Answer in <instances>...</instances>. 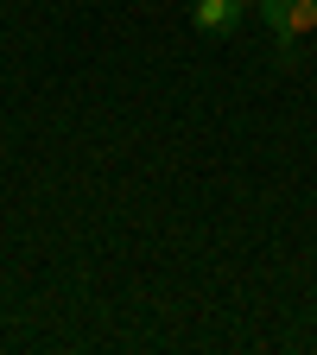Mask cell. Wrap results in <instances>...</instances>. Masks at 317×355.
<instances>
[{"label":"cell","mask_w":317,"mask_h":355,"mask_svg":"<svg viewBox=\"0 0 317 355\" xmlns=\"http://www.w3.org/2000/svg\"><path fill=\"white\" fill-rule=\"evenodd\" d=\"M241 19H248L241 0H191V26H197V32H209V38H235V32H241Z\"/></svg>","instance_id":"2"},{"label":"cell","mask_w":317,"mask_h":355,"mask_svg":"<svg viewBox=\"0 0 317 355\" xmlns=\"http://www.w3.org/2000/svg\"><path fill=\"white\" fill-rule=\"evenodd\" d=\"M241 7H248V13H254V7H260V0H241Z\"/></svg>","instance_id":"3"},{"label":"cell","mask_w":317,"mask_h":355,"mask_svg":"<svg viewBox=\"0 0 317 355\" xmlns=\"http://www.w3.org/2000/svg\"><path fill=\"white\" fill-rule=\"evenodd\" d=\"M254 13L266 19V32H273V44H280V64H292L298 38H317V0H260Z\"/></svg>","instance_id":"1"}]
</instances>
